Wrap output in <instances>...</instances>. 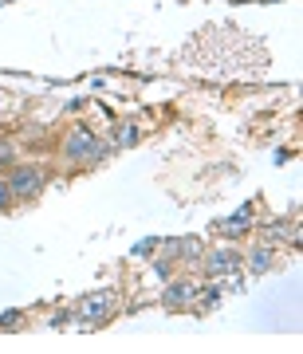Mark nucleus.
<instances>
[{
  "mask_svg": "<svg viewBox=\"0 0 303 354\" xmlns=\"http://www.w3.org/2000/svg\"><path fill=\"white\" fill-rule=\"evenodd\" d=\"M44 181H48V174H44L39 165H12L8 189H12V197H36V193L44 189Z\"/></svg>",
  "mask_w": 303,
  "mask_h": 354,
  "instance_id": "1",
  "label": "nucleus"
},
{
  "mask_svg": "<svg viewBox=\"0 0 303 354\" xmlns=\"http://www.w3.org/2000/svg\"><path fill=\"white\" fill-rule=\"evenodd\" d=\"M64 153L67 158H75V162H99L102 146H99V138H95L91 130L75 127L71 134H67V142H64Z\"/></svg>",
  "mask_w": 303,
  "mask_h": 354,
  "instance_id": "2",
  "label": "nucleus"
},
{
  "mask_svg": "<svg viewBox=\"0 0 303 354\" xmlns=\"http://www.w3.org/2000/svg\"><path fill=\"white\" fill-rule=\"evenodd\" d=\"M111 307H114L111 291H91V295H83V299H79L75 315H83L87 323H102V319L111 315Z\"/></svg>",
  "mask_w": 303,
  "mask_h": 354,
  "instance_id": "3",
  "label": "nucleus"
},
{
  "mask_svg": "<svg viewBox=\"0 0 303 354\" xmlns=\"http://www.w3.org/2000/svg\"><path fill=\"white\" fill-rule=\"evenodd\" d=\"M240 264V256L237 252H209L205 256V272H209V276H228V272H232V268Z\"/></svg>",
  "mask_w": 303,
  "mask_h": 354,
  "instance_id": "4",
  "label": "nucleus"
},
{
  "mask_svg": "<svg viewBox=\"0 0 303 354\" xmlns=\"http://www.w3.org/2000/svg\"><path fill=\"white\" fill-rule=\"evenodd\" d=\"M190 299H197V283L193 279H177L174 288L165 291V307H185Z\"/></svg>",
  "mask_w": 303,
  "mask_h": 354,
  "instance_id": "5",
  "label": "nucleus"
},
{
  "mask_svg": "<svg viewBox=\"0 0 303 354\" xmlns=\"http://www.w3.org/2000/svg\"><path fill=\"white\" fill-rule=\"evenodd\" d=\"M221 232H225V236H240V232H244V228H248V209H244V213H237L232 216V221H221Z\"/></svg>",
  "mask_w": 303,
  "mask_h": 354,
  "instance_id": "6",
  "label": "nucleus"
},
{
  "mask_svg": "<svg viewBox=\"0 0 303 354\" xmlns=\"http://www.w3.org/2000/svg\"><path fill=\"white\" fill-rule=\"evenodd\" d=\"M174 244L181 248V252H177L181 260H201V252H205L201 241H193V236H185V241H174Z\"/></svg>",
  "mask_w": 303,
  "mask_h": 354,
  "instance_id": "7",
  "label": "nucleus"
},
{
  "mask_svg": "<svg viewBox=\"0 0 303 354\" xmlns=\"http://www.w3.org/2000/svg\"><path fill=\"white\" fill-rule=\"evenodd\" d=\"M248 268H252V272H268V268H272V252H268V248H256V252L248 256Z\"/></svg>",
  "mask_w": 303,
  "mask_h": 354,
  "instance_id": "8",
  "label": "nucleus"
},
{
  "mask_svg": "<svg viewBox=\"0 0 303 354\" xmlns=\"http://www.w3.org/2000/svg\"><path fill=\"white\" fill-rule=\"evenodd\" d=\"M16 197H12V189H8V177H0V209H8Z\"/></svg>",
  "mask_w": 303,
  "mask_h": 354,
  "instance_id": "9",
  "label": "nucleus"
},
{
  "mask_svg": "<svg viewBox=\"0 0 303 354\" xmlns=\"http://www.w3.org/2000/svg\"><path fill=\"white\" fill-rule=\"evenodd\" d=\"M16 162V150H12V142H0V165H12Z\"/></svg>",
  "mask_w": 303,
  "mask_h": 354,
  "instance_id": "10",
  "label": "nucleus"
},
{
  "mask_svg": "<svg viewBox=\"0 0 303 354\" xmlns=\"http://www.w3.org/2000/svg\"><path fill=\"white\" fill-rule=\"evenodd\" d=\"M134 138H138V134H134V130H130V127H122V130H118V146H130V142H134Z\"/></svg>",
  "mask_w": 303,
  "mask_h": 354,
  "instance_id": "11",
  "label": "nucleus"
}]
</instances>
